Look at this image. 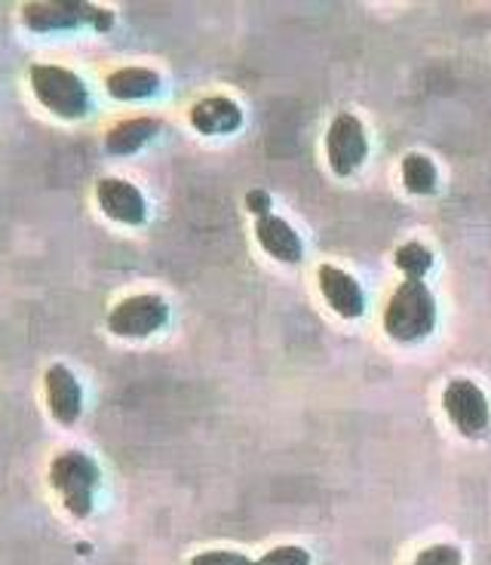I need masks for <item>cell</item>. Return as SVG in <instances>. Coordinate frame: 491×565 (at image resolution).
<instances>
[{"mask_svg":"<svg viewBox=\"0 0 491 565\" xmlns=\"http://www.w3.org/2000/svg\"><path fill=\"white\" fill-rule=\"evenodd\" d=\"M29 86L34 99L41 102L43 111H50L58 120H84L93 108L84 77L65 65H50V62L31 65Z\"/></svg>","mask_w":491,"mask_h":565,"instance_id":"obj_1","label":"cell"},{"mask_svg":"<svg viewBox=\"0 0 491 565\" xmlns=\"http://www.w3.org/2000/svg\"><path fill=\"white\" fill-rule=\"evenodd\" d=\"M22 25L31 34H56V31H111L117 15L108 7L84 3V0H31L22 7Z\"/></svg>","mask_w":491,"mask_h":565,"instance_id":"obj_2","label":"cell"},{"mask_svg":"<svg viewBox=\"0 0 491 565\" xmlns=\"http://www.w3.org/2000/svg\"><path fill=\"white\" fill-rule=\"evenodd\" d=\"M50 486L58 494L62 508L74 520H86L96 508V492L102 486V470L81 449H65L50 461Z\"/></svg>","mask_w":491,"mask_h":565,"instance_id":"obj_3","label":"cell"},{"mask_svg":"<svg viewBox=\"0 0 491 565\" xmlns=\"http://www.w3.org/2000/svg\"><path fill=\"white\" fill-rule=\"evenodd\" d=\"M436 301L421 280H406L384 311V329L396 341H421L434 332Z\"/></svg>","mask_w":491,"mask_h":565,"instance_id":"obj_4","label":"cell"},{"mask_svg":"<svg viewBox=\"0 0 491 565\" xmlns=\"http://www.w3.org/2000/svg\"><path fill=\"white\" fill-rule=\"evenodd\" d=\"M167 323L169 305L167 298L157 296V292H139V296L120 298L108 311V317H105V326H108V332H111L114 339L127 341L151 339Z\"/></svg>","mask_w":491,"mask_h":565,"instance_id":"obj_5","label":"cell"},{"mask_svg":"<svg viewBox=\"0 0 491 565\" xmlns=\"http://www.w3.org/2000/svg\"><path fill=\"white\" fill-rule=\"evenodd\" d=\"M442 409L451 418V424L461 430L463 437L477 439L489 430L491 424V409L485 394L479 391V384L470 379H455L446 384V394H442Z\"/></svg>","mask_w":491,"mask_h":565,"instance_id":"obj_6","label":"cell"},{"mask_svg":"<svg viewBox=\"0 0 491 565\" xmlns=\"http://www.w3.org/2000/svg\"><path fill=\"white\" fill-rule=\"evenodd\" d=\"M325 157H329V167H332L335 175H351L356 167H363V160L369 157V139H365V129L360 124V117L338 114L335 120L329 124V132H325Z\"/></svg>","mask_w":491,"mask_h":565,"instance_id":"obj_7","label":"cell"},{"mask_svg":"<svg viewBox=\"0 0 491 565\" xmlns=\"http://www.w3.org/2000/svg\"><path fill=\"white\" fill-rule=\"evenodd\" d=\"M43 396L53 422L74 427L84 415V384L65 363H53L43 372Z\"/></svg>","mask_w":491,"mask_h":565,"instance_id":"obj_8","label":"cell"},{"mask_svg":"<svg viewBox=\"0 0 491 565\" xmlns=\"http://www.w3.org/2000/svg\"><path fill=\"white\" fill-rule=\"evenodd\" d=\"M96 203L105 218H111L117 225L141 227L148 222V200L139 188L127 179H98L96 182Z\"/></svg>","mask_w":491,"mask_h":565,"instance_id":"obj_9","label":"cell"},{"mask_svg":"<svg viewBox=\"0 0 491 565\" xmlns=\"http://www.w3.org/2000/svg\"><path fill=\"white\" fill-rule=\"evenodd\" d=\"M320 277V292H323L325 305L335 313H341L344 320H356L365 311L363 286L353 280L348 270L335 268V265H320L317 270Z\"/></svg>","mask_w":491,"mask_h":565,"instance_id":"obj_10","label":"cell"},{"mask_svg":"<svg viewBox=\"0 0 491 565\" xmlns=\"http://www.w3.org/2000/svg\"><path fill=\"white\" fill-rule=\"evenodd\" d=\"M163 120L154 114H139V117H124L105 132V151L111 157L139 154L141 148H148L160 136Z\"/></svg>","mask_w":491,"mask_h":565,"instance_id":"obj_11","label":"cell"},{"mask_svg":"<svg viewBox=\"0 0 491 565\" xmlns=\"http://www.w3.org/2000/svg\"><path fill=\"white\" fill-rule=\"evenodd\" d=\"M188 124L200 136H231L243 127V111H239L237 102L227 99V96H206V99L191 105Z\"/></svg>","mask_w":491,"mask_h":565,"instance_id":"obj_12","label":"cell"},{"mask_svg":"<svg viewBox=\"0 0 491 565\" xmlns=\"http://www.w3.org/2000/svg\"><path fill=\"white\" fill-rule=\"evenodd\" d=\"M255 237L261 243V249H265L270 258H277L282 265H295V262H301V255H305V246H301V237H298V231H295L286 218L280 215H255Z\"/></svg>","mask_w":491,"mask_h":565,"instance_id":"obj_13","label":"cell"},{"mask_svg":"<svg viewBox=\"0 0 491 565\" xmlns=\"http://www.w3.org/2000/svg\"><path fill=\"white\" fill-rule=\"evenodd\" d=\"M160 86H163L160 71L145 68V65H124L105 74V93L117 102L154 99Z\"/></svg>","mask_w":491,"mask_h":565,"instance_id":"obj_14","label":"cell"},{"mask_svg":"<svg viewBox=\"0 0 491 565\" xmlns=\"http://www.w3.org/2000/svg\"><path fill=\"white\" fill-rule=\"evenodd\" d=\"M403 184H406V191L412 194H434L436 188V167L430 157L424 154H408L403 160Z\"/></svg>","mask_w":491,"mask_h":565,"instance_id":"obj_15","label":"cell"},{"mask_svg":"<svg viewBox=\"0 0 491 565\" xmlns=\"http://www.w3.org/2000/svg\"><path fill=\"white\" fill-rule=\"evenodd\" d=\"M393 262H396V268L406 274V280H424V277H427V270L434 268V253H430L424 243L412 241L396 249Z\"/></svg>","mask_w":491,"mask_h":565,"instance_id":"obj_16","label":"cell"},{"mask_svg":"<svg viewBox=\"0 0 491 565\" xmlns=\"http://www.w3.org/2000/svg\"><path fill=\"white\" fill-rule=\"evenodd\" d=\"M461 563H463V556L455 544H434V547H427V551L418 553L412 565H461Z\"/></svg>","mask_w":491,"mask_h":565,"instance_id":"obj_17","label":"cell"},{"mask_svg":"<svg viewBox=\"0 0 491 565\" xmlns=\"http://www.w3.org/2000/svg\"><path fill=\"white\" fill-rule=\"evenodd\" d=\"M255 565H310V553L295 544H286V547L267 551L261 559H255Z\"/></svg>","mask_w":491,"mask_h":565,"instance_id":"obj_18","label":"cell"},{"mask_svg":"<svg viewBox=\"0 0 491 565\" xmlns=\"http://www.w3.org/2000/svg\"><path fill=\"white\" fill-rule=\"evenodd\" d=\"M188 565H255V559L234 551H203L196 553V556H191V563Z\"/></svg>","mask_w":491,"mask_h":565,"instance_id":"obj_19","label":"cell"},{"mask_svg":"<svg viewBox=\"0 0 491 565\" xmlns=\"http://www.w3.org/2000/svg\"><path fill=\"white\" fill-rule=\"evenodd\" d=\"M246 210L253 212V215H265V212H270V198H267V191H249L246 194Z\"/></svg>","mask_w":491,"mask_h":565,"instance_id":"obj_20","label":"cell"}]
</instances>
